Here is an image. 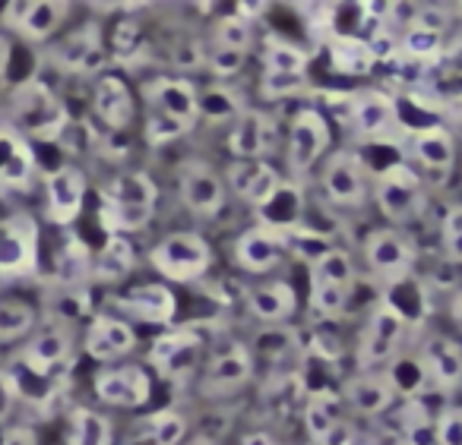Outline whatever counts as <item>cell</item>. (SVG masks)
Wrapping results in <instances>:
<instances>
[{"label": "cell", "mask_w": 462, "mask_h": 445, "mask_svg": "<svg viewBox=\"0 0 462 445\" xmlns=\"http://www.w3.org/2000/svg\"><path fill=\"white\" fill-rule=\"evenodd\" d=\"M352 287L327 285V281H310V310L320 319H336L348 310Z\"/></svg>", "instance_id": "ee69618b"}, {"label": "cell", "mask_w": 462, "mask_h": 445, "mask_svg": "<svg viewBox=\"0 0 462 445\" xmlns=\"http://www.w3.org/2000/svg\"><path fill=\"white\" fill-rule=\"evenodd\" d=\"M260 60H263L266 73H308L310 54L298 41L282 39V35H266Z\"/></svg>", "instance_id": "8d00e7d4"}, {"label": "cell", "mask_w": 462, "mask_h": 445, "mask_svg": "<svg viewBox=\"0 0 462 445\" xmlns=\"http://www.w3.org/2000/svg\"><path fill=\"white\" fill-rule=\"evenodd\" d=\"M440 241H443V253L449 262L462 266V203H449L443 212L440 222Z\"/></svg>", "instance_id": "7dc6e473"}, {"label": "cell", "mask_w": 462, "mask_h": 445, "mask_svg": "<svg viewBox=\"0 0 462 445\" xmlns=\"http://www.w3.org/2000/svg\"><path fill=\"white\" fill-rule=\"evenodd\" d=\"M443 54V35L424 26H409L399 35V58L411 64H428Z\"/></svg>", "instance_id": "b9f144b4"}, {"label": "cell", "mask_w": 462, "mask_h": 445, "mask_svg": "<svg viewBox=\"0 0 462 445\" xmlns=\"http://www.w3.org/2000/svg\"><path fill=\"white\" fill-rule=\"evenodd\" d=\"M355 442H358V426L346 417V420H339V423H336L317 445H355Z\"/></svg>", "instance_id": "11a10c76"}, {"label": "cell", "mask_w": 462, "mask_h": 445, "mask_svg": "<svg viewBox=\"0 0 462 445\" xmlns=\"http://www.w3.org/2000/svg\"><path fill=\"white\" fill-rule=\"evenodd\" d=\"M254 379V350L247 344H228L209 357L203 376H199V395L203 398H228L241 392Z\"/></svg>", "instance_id": "30bf717a"}, {"label": "cell", "mask_w": 462, "mask_h": 445, "mask_svg": "<svg viewBox=\"0 0 462 445\" xmlns=\"http://www.w3.org/2000/svg\"><path fill=\"white\" fill-rule=\"evenodd\" d=\"M329 60L346 77H367L377 64V54H374L371 41L361 35H336L329 41Z\"/></svg>", "instance_id": "4dcf8cb0"}, {"label": "cell", "mask_w": 462, "mask_h": 445, "mask_svg": "<svg viewBox=\"0 0 462 445\" xmlns=\"http://www.w3.org/2000/svg\"><path fill=\"white\" fill-rule=\"evenodd\" d=\"M102 199L117 205H149L155 209V199H159V186L149 174L143 171H124L117 177H111V184H105V190L98 193Z\"/></svg>", "instance_id": "1f68e13d"}, {"label": "cell", "mask_w": 462, "mask_h": 445, "mask_svg": "<svg viewBox=\"0 0 462 445\" xmlns=\"http://www.w3.org/2000/svg\"><path fill=\"white\" fill-rule=\"evenodd\" d=\"M7 67H10V41L0 35V77H7Z\"/></svg>", "instance_id": "94428289"}, {"label": "cell", "mask_w": 462, "mask_h": 445, "mask_svg": "<svg viewBox=\"0 0 462 445\" xmlns=\"http://www.w3.org/2000/svg\"><path fill=\"white\" fill-rule=\"evenodd\" d=\"M386 373H390L396 392L405 395V398H418V395H424L428 388H434L421 354H399L396 360L386 367Z\"/></svg>", "instance_id": "f35d334b"}, {"label": "cell", "mask_w": 462, "mask_h": 445, "mask_svg": "<svg viewBox=\"0 0 462 445\" xmlns=\"http://www.w3.org/2000/svg\"><path fill=\"white\" fill-rule=\"evenodd\" d=\"M67 108L48 86L29 79L14 92V127L32 140H58L67 130Z\"/></svg>", "instance_id": "3957f363"}, {"label": "cell", "mask_w": 462, "mask_h": 445, "mask_svg": "<svg viewBox=\"0 0 462 445\" xmlns=\"http://www.w3.org/2000/svg\"><path fill=\"white\" fill-rule=\"evenodd\" d=\"M92 108H96L98 121L115 133H124L136 117V102L130 86L121 77H108V73L98 77L96 89H92Z\"/></svg>", "instance_id": "484cf974"}, {"label": "cell", "mask_w": 462, "mask_h": 445, "mask_svg": "<svg viewBox=\"0 0 462 445\" xmlns=\"http://www.w3.org/2000/svg\"><path fill=\"white\" fill-rule=\"evenodd\" d=\"M96 388L98 401L111 407H140L152 398V379L143 367H134V363H124V367H108L96 373Z\"/></svg>", "instance_id": "e0dca14e"}, {"label": "cell", "mask_w": 462, "mask_h": 445, "mask_svg": "<svg viewBox=\"0 0 462 445\" xmlns=\"http://www.w3.org/2000/svg\"><path fill=\"white\" fill-rule=\"evenodd\" d=\"M39 266V228L29 215H14L0 222V275L23 278Z\"/></svg>", "instance_id": "8fae6325"}, {"label": "cell", "mask_w": 462, "mask_h": 445, "mask_svg": "<svg viewBox=\"0 0 462 445\" xmlns=\"http://www.w3.org/2000/svg\"><path fill=\"white\" fill-rule=\"evenodd\" d=\"M320 190L339 209H361L371 196V174L358 152L339 149L320 168Z\"/></svg>", "instance_id": "8992f818"}, {"label": "cell", "mask_w": 462, "mask_h": 445, "mask_svg": "<svg viewBox=\"0 0 462 445\" xmlns=\"http://www.w3.org/2000/svg\"><path fill=\"white\" fill-rule=\"evenodd\" d=\"M143 102L146 111H162L168 117H178L184 123H197L199 117V92L190 79L178 77H155L143 83Z\"/></svg>", "instance_id": "ffe728a7"}, {"label": "cell", "mask_w": 462, "mask_h": 445, "mask_svg": "<svg viewBox=\"0 0 462 445\" xmlns=\"http://www.w3.org/2000/svg\"><path fill=\"white\" fill-rule=\"evenodd\" d=\"M86 203V174L73 165L54 168L45 177V215L51 224L67 228L79 218Z\"/></svg>", "instance_id": "2e32d148"}, {"label": "cell", "mask_w": 462, "mask_h": 445, "mask_svg": "<svg viewBox=\"0 0 462 445\" xmlns=\"http://www.w3.org/2000/svg\"><path fill=\"white\" fill-rule=\"evenodd\" d=\"M70 16L67 0H10L4 7V26L26 41H48Z\"/></svg>", "instance_id": "4fadbf2b"}, {"label": "cell", "mask_w": 462, "mask_h": 445, "mask_svg": "<svg viewBox=\"0 0 462 445\" xmlns=\"http://www.w3.org/2000/svg\"><path fill=\"white\" fill-rule=\"evenodd\" d=\"M187 436V420L180 411L165 407V411L149 413L146 420L136 423L134 442L130 445H180Z\"/></svg>", "instance_id": "f546056e"}, {"label": "cell", "mask_w": 462, "mask_h": 445, "mask_svg": "<svg viewBox=\"0 0 462 445\" xmlns=\"http://www.w3.org/2000/svg\"><path fill=\"white\" fill-rule=\"evenodd\" d=\"M365 262L371 268V275H377L380 281H399L409 278L415 268L418 250L409 241V234H402L399 228H374L365 237Z\"/></svg>", "instance_id": "ba28073f"}, {"label": "cell", "mask_w": 462, "mask_h": 445, "mask_svg": "<svg viewBox=\"0 0 462 445\" xmlns=\"http://www.w3.org/2000/svg\"><path fill=\"white\" fill-rule=\"evenodd\" d=\"M254 45V23L245 20L241 14H225L212 26V48L225 51H251Z\"/></svg>", "instance_id": "7bdbcfd3"}, {"label": "cell", "mask_w": 462, "mask_h": 445, "mask_svg": "<svg viewBox=\"0 0 462 445\" xmlns=\"http://www.w3.org/2000/svg\"><path fill=\"white\" fill-rule=\"evenodd\" d=\"M73 360V335L64 325H45V329L32 331L20 350V363L39 379L60 373L67 363Z\"/></svg>", "instance_id": "9a60e30c"}, {"label": "cell", "mask_w": 462, "mask_h": 445, "mask_svg": "<svg viewBox=\"0 0 462 445\" xmlns=\"http://www.w3.org/2000/svg\"><path fill=\"white\" fill-rule=\"evenodd\" d=\"M241 445H279V442H276V436H273V432L257 430V432H247Z\"/></svg>", "instance_id": "6f0895ef"}, {"label": "cell", "mask_w": 462, "mask_h": 445, "mask_svg": "<svg viewBox=\"0 0 462 445\" xmlns=\"http://www.w3.org/2000/svg\"><path fill=\"white\" fill-rule=\"evenodd\" d=\"M247 64V54L245 51H225V48H212L206 51V70L218 79H228L235 73H241Z\"/></svg>", "instance_id": "f907efd6"}, {"label": "cell", "mask_w": 462, "mask_h": 445, "mask_svg": "<svg viewBox=\"0 0 462 445\" xmlns=\"http://www.w3.org/2000/svg\"><path fill=\"white\" fill-rule=\"evenodd\" d=\"M279 142V130L266 111L247 108L238 121L231 123L228 133V152L235 161H260L273 152Z\"/></svg>", "instance_id": "ac0fdd59"}, {"label": "cell", "mask_w": 462, "mask_h": 445, "mask_svg": "<svg viewBox=\"0 0 462 445\" xmlns=\"http://www.w3.org/2000/svg\"><path fill=\"white\" fill-rule=\"evenodd\" d=\"M134 272V243L127 237H108L92 259V278L98 285H117Z\"/></svg>", "instance_id": "d6a6232c"}, {"label": "cell", "mask_w": 462, "mask_h": 445, "mask_svg": "<svg viewBox=\"0 0 462 445\" xmlns=\"http://www.w3.org/2000/svg\"><path fill=\"white\" fill-rule=\"evenodd\" d=\"M14 407H16V386H14V376L0 369V426H4L10 417H14Z\"/></svg>", "instance_id": "db71d44e"}, {"label": "cell", "mask_w": 462, "mask_h": 445, "mask_svg": "<svg viewBox=\"0 0 462 445\" xmlns=\"http://www.w3.org/2000/svg\"><path fill=\"white\" fill-rule=\"evenodd\" d=\"M245 104H241L238 92L228 89V86H209V89L199 92V117L212 123L222 121H238L245 114Z\"/></svg>", "instance_id": "60d3db41"}, {"label": "cell", "mask_w": 462, "mask_h": 445, "mask_svg": "<svg viewBox=\"0 0 462 445\" xmlns=\"http://www.w3.org/2000/svg\"><path fill=\"white\" fill-rule=\"evenodd\" d=\"M0 445H39V439L29 426H10L0 432Z\"/></svg>", "instance_id": "9f6ffc18"}, {"label": "cell", "mask_w": 462, "mask_h": 445, "mask_svg": "<svg viewBox=\"0 0 462 445\" xmlns=\"http://www.w3.org/2000/svg\"><path fill=\"white\" fill-rule=\"evenodd\" d=\"M374 203L393 228H405V224L418 222L428 199H424V184L415 168L405 161L383 168L374 180Z\"/></svg>", "instance_id": "7a4b0ae2"}, {"label": "cell", "mask_w": 462, "mask_h": 445, "mask_svg": "<svg viewBox=\"0 0 462 445\" xmlns=\"http://www.w3.org/2000/svg\"><path fill=\"white\" fill-rule=\"evenodd\" d=\"M178 190L180 203L193 212V215L206 218L216 215L225 205V180L209 161L203 159H184L178 165Z\"/></svg>", "instance_id": "7c38bea8"}, {"label": "cell", "mask_w": 462, "mask_h": 445, "mask_svg": "<svg viewBox=\"0 0 462 445\" xmlns=\"http://www.w3.org/2000/svg\"><path fill=\"white\" fill-rule=\"evenodd\" d=\"M206 354V338L199 329L184 325V329L162 331L149 344V363L168 382H184L199 369V360Z\"/></svg>", "instance_id": "5b68a950"}, {"label": "cell", "mask_w": 462, "mask_h": 445, "mask_svg": "<svg viewBox=\"0 0 462 445\" xmlns=\"http://www.w3.org/2000/svg\"><path fill=\"white\" fill-rule=\"evenodd\" d=\"M115 442V430L105 413L96 407H73L70 413V430H67V445H111Z\"/></svg>", "instance_id": "d590c367"}, {"label": "cell", "mask_w": 462, "mask_h": 445, "mask_svg": "<svg viewBox=\"0 0 462 445\" xmlns=\"http://www.w3.org/2000/svg\"><path fill=\"white\" fill-rule=\"evenodd\" d=\"M58 275L64 281H73V285H77V281H83V278H92V256L79 241H70L64 253H60Z\"/></svg>", "instance_id": "681fc988"}, {"label": "cell", "mask_w": 462, "mask_h": 445, "mask_svg": "<svg viewBox=\"0 0 462 445\" xmlns=\"http://www.w3.org/2000/svg\"><path fill=\"white\" fill-rule=\"evenodd\" d=\"M333 142V133H329V121L320 114L317 108H301L295 117H291V127H289V168L295 177L301 174L314 171L323 159H327V149Z\"/></svg>", "instance_id": "52a82bcc"}, {"label": "cell", "mask_w": 462, "mask_h": 445, "mask_svg": "<svg viewBox=\"0 0 462 445\" xmlns=\"http://www.w3.org/2000/svg\"><path fill=\"white\" fill-rule=\"evenodd\" d=\"M54 67H60L64 73H77V77H96L105 67V41H102V26L98 23H83L79 29H73L70 35L58 41L48 51Z\"/></svg>", "instance_id": "5bb4252c"}, {"label": "cell", "mask_w": 462, "mask_h": 445, "mask_svg": "<svg viewBox=\"0 0 462 445\" xmlns=\"http://www.w3.org/2000/svg\"><path fill=\"white\" fill-rule=\"evenodd\" d=\"M358 140L365 142H386L402 130V114L393 95L380 89H361L352 92V121H348Z\"/></svg>", "instance_id": "9c48e42d"}, {"label": "cell", "mask_w": 462, "mask_h": 445, "mask_svg": "<svg viewBox=\"0 0 462 445\" xmlns=\"http://www.w3.org/2000/svg\"><path fill=\"white\" fill-rule=\"evenodd\" d=\"M434 442L437 445H462V404H449L434 420Z\"/></svg>", "instance_id": "816d5d0a"}, {"label": "cell", "mask_w": 462, "mask_h": 445, "mask_svg": "<svg viewBox=\"0 0 462 445\" xmlns=\"http://www.w3.org/2000/svg\"><path fill=\"white\" fill-rule=\"evenodd\" d=\"M339 420H346V401H342L339 392H329V388L310 392L308 404H304V430L314 439V445L320 442Z\"/></svg>", "instance_id": "f1b7e54d"}, {"label": "cell", "mask_w": 462, "mask_h": 445, "mask_svg": "<svg viewBox=\"0 0 462 445\" xmlns=\"http://www.w3.org/2000/svg\"><path fill=\"white\" fill-rule=\"evenodd\" d=\"M171 60H174V67H180V70H197V67H206V51L197 45V41H184V45L174 48Z\"/></svg>", "instance_id": "f5cc1de1"}, {"label": "cell", "mask_w": 462, "mask_h": 445, "mask_svg": "<svg viewBox=\"0 0 462 445\" xmlns=\"http://www.w3.org/2000/svg\"><path fill=\"white\" fill-rule=\"evenodd\" d=\"M443 108H447V114L453 117V121H459V123H462V95L447 98V104H443Z\"/></svg>", "instance_id": "91938a15"}, {"label": "cell", "mask_w": 462, "mask_h": 445, "mask_svg": "<svg viewBox=\"0 0 462 445\" xmlns=\"http://www.w3.org/2000/svg\"><path fill=\"white\" fill-rule=\"evenodd\" d=\"M399 398L396 386H393L386 369H367V373H355L342 388V401L346 407H352L361 417H380L393 407V401Z\"/></svg>", "instance_id": "cb8c5ba5"}, {"label": "cell", "mask_w": 462, "mask_h": 445, "mask_svg": "<svg viewBox=\"0 0 462 445\" xmlns=\"http://www.w3.org/2000/svg\"><path fill=\"white\" fill-rule=\"evenodd\" d=\"M405 149L418 161V168L434 174L437 180H447L456 165V140L443 123H428V127L409 130Z\"/></svg>", "instance_id": "d6986e66"}, {"label": "cell", "mask_w": 462, "mask_h": 445, "mask_svg": "<svg viewBox=\"0 0 462 445\" xmlns=\"http://www.w3.org/2000/svg\"><path fill=\"white\" fill-rule=\"evenodd\" d=\"M187 445H216L212 439H206V436H199V439H193V442H187Z\"/></svg>", "instance_id": "6125c7cd"}, {"label": "cell", "mask_w": 462, "mask_h": 445, "mask_svg": "<svg viewBox=\"0 0 462 445\" xmlns=\"http://www.w3.org/2000/svg\"><path fill=\"white\" fill-rule=\"evenodd\" d=\"M308 89V73H266L260 83V95L270 102H282V98L301 95Z\"/></svg>", "instance_id": "c3c4849f"}, {"label": "cell", "mask_w": 462, "mask_h": 445, "mask_svg": "<svg viewBox=\"0 0 462 445\" xmlns=\"http://www.w3.org/2000/svg\"><path fill=\"white\" fill-rule=\"evenodd\" d=\"M83 348H86V354L98 363L121 360V357L134 354L136 331H134V325L121 316H96L89 322V329H86Z\"/></svg>", "instance_id": "d4e9b609"}, {"label": "cell", "mask_w": 462, "mask_h": 445, "mask_svg": "<svg viewBox=\"0 0 462 445\" xmlns=\"http://www.w3.org/2000/svg\"><path fill=\"white\" fill-rule=\"evenodd\" d=\"M35 310L20 297H0V344H14L32 338Z\"/></svg>", "instance_id": "ab89813d"}, {"label": "cell", "mask_w": 462, "mask_h": 445, "mask_svg": "<svg viewBox=\"0 0 462 445\" xmlns=\"http://www.w3.org/2000/svg\"><path fill=\"white\" fill-rule=\"evenodd\" d=\"M193 123H184L178 117H168L162 111H146V142L149 146H165V142L180 140L184 133H190Z\"/></svg>", "instance_id": "bcb514c9"}, {"label": "cell", "mask_w": 462, "mask_h": 445, "mask_svg": "<svg viewBox=\"0 0 462 445\" xmlns=\"http://www.w3.org/2000/svg\"><path fill=\"white\" fill-rule=\"evenodd\" d=\"M424 367H428L430 386L440 392H453L462 386V344H456L447 335H430L428 341L418 348Z\"/></svg>", "instance_id": "4316f807"}, {"label": "cell", "mask_w": 462, "mask_h": 445, "mask_svg": "<svg viewBox=\"0 0 462 445\" xmlns=\"http://www.w3.org/2000/svg\"><path fill=\"white\" fill-rule=\"evenodd\" d=\"M247 310L266 325H285L298 310V294L289 281H260L247 291Z\"/></svg>", "instance_id": "83f0119b"}, {"label": "cell", "mask_w": 462, "mask_h": 445, "mask_svg": "<svg viewBox=\"0 0 462 445\" xmlns=\"http://www.w3.org/2000/svg\"><path fill=\"white\" fill-rule=\"evenodd\" d=\"M35 159L26 142L14 133H0V186H26L32 177Z\"/></svg>", "instance_id": "e575fe53"}, {"label": "cell", "mask_w": 462, "mask_h": 445, "mask_svg": "<svg viewBox=\"0 0 462 445\" xmlns=\"http://www.w3.org/2000/svg\"><path fill=\"white\" fill-rule=\"evenodd\" d=\"M298 335L289 329V325H270V329H263L257 338H254V354H263L270 357V360H282V357L295 354L298 350Z\"/></svg>", "instance_id": "f6af8a7d"}, {"label": "cell", "mask_w": 462, "mask_h": 445, "mask_svg": "<svg viewBox=\"0 0 462 445\" xmlns=\"http://www.w3.org/2000/svg\"><path fill=\"white\" fill-rule=\"evenodd\" d=\"M285 234L270 224H257V228L245 231V234L235 241V262L245 268L247 275H270L273 268L282 262L285 256Z\"/></svg>", "instance_id": "44dd1931"}, {"label": "cell", "mask_w": 462, "mask_h": 445, "mask_svg": "<svg viewBox=\"0 0 462 445\" xmlns=\"http://www.w3.org/2000/svg\"><path fill=\"white\" fill-rule=\"evenodd\" d=\"M405 335H409V319L396 310L393 304H386L383 297L374 304V310L367 313L365 329L358 338V350H355V360L358 369H386L399 354H402Z\"/></svg>", "instance_id": "6da1fadb"}, {"label": "cell", "mask_w": 462, "mask_h": 445, "mask_svg": "<svg viewBox=\"0 0 462 445\" xmlns=\"http://www.w3.org/2000/svg\"><path fill=\"white\" fill-rule=\"evenodd\" d=\"M228 186L254 209H266L285 190V180L266 161H235L228 168Z\"/></svg>", "instance_id": "603a6c76"}, {"label": "cell", "mask_w": 462, "mask_h": 445, "mask_svg": "<svg viewBox=\"0 0 462 445\" xmlns=\"http://www.w3.org/2000/svg\"><path fill=\"white\" fill-rule=\"evenodd\" d=\"M115 306L127 319H136V322L168 325L174 319V313H178V297L162 281H149V285H136L130 291H124L115 300Z\"/></svg>", "instance_id": "7402d4cb"}, {"label": "cell", "mask_w": 462, "mask_h": 445, "mask_svg": "<svg viewBox=\"0 0 462 445\" xmlns=\"http://www.w3.org/2000/svg\"><path fill=\"white\" fill-rule=\"evenodd\" d=\"M310 281H327V285L352 287L355 291V262L352 253L342 247H327L314 262H310Z\"/></svg>", "instance_id": "74e56055"}, {"label": "cell", "mask_w": 462, "mask_h": 445, "mask_svg": "<svg viewBox=\"0 0 462 445\" xmlns=\"http://www.w3.org/2000/svg\"><path fill=\"white\" fill-rule=\"evenodd\" d=\"M449 319H453V322L462 329V291L449 297Z\"/></svg>", "instance_id": "680465c9"}, {"label": "cell", "mask_w": 462, "mask_h": 445, "mask_svg": "<svg viewBox=\"0 0 462 445\" xmlns=\"http://www.w3.org/2000/svg\"><path fill=\"white\" fill-rule=\"evenodd\" d=\"M152 268L168 281H197L209 272L212 266V247L206 237L193 231H178L168 234L149 250Z\"/></svg>", "instance_id": "277c9868"}, {"label": "cell", "mask_w": 462, "mask_h": 445, "mask_svg": "<svg viewBox=\"0 0 462 445\" xmlns=\"http://www.w3.org/2000/svg\"><path fill=\"white\" fill-rule=\"evenodd\" d=\"M152 215L155 209H149V205H117L98 196V224L108 237L136 234L152 222Z\"/></svg>", "instance_id": "836d02e7"}]
</instances>
